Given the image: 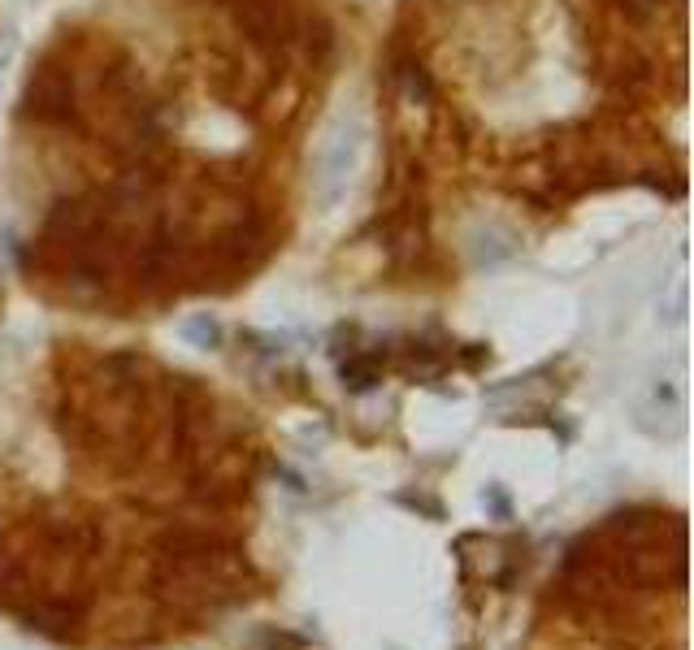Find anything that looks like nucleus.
I'll list each match as a JSON object with an SVG mask.
<instances>
[{
    "label": "nucleus",
    "mask_w": 694,
    "mask_h": 650,
    "mask_svg": "<svg viewBox=\"0 0 694 650\" xmlns=\"http://www.w3.org/2000/svg\"><path fill=\"white\" fill-rule=\"evenodd\" d=\"M360 157H364V126L356 117H344L326 143H322V157H318V200L331 209L339 204L360 170Z\"/></svg>",
    "instance_id": "nucleus-1"
},
{
    "label": "nucleus",
    "mask_w": 694,
    "mask_h": 650,
    "mask_svg": "<svg viewBox=\"0 0 694 650\" xmlns=\"http://www.w3.org/2000/svg\"><path fill=\"white\" fill-rule=\"evenodd\" d=\"M183 338H187L191 347L213 351V347H222V322H218V317H209V313H196V317H187V322H183Z\"/></svg>",
    "instance_id": "nucleus-4"
},
{
    "label": "nucleus",
    "mask_w": 694,
    "mask_h": 650,
    "mask_svg": "<svg viewBox=\"0 0 694 650\" xmlns=\"http://www.w3.org/2000/svg\"><path fill=\"white\" fill-rule=\"evenodd\" d=\"M391 78H395V87H399V96L408 104H430L434 100V78H430V70L417 57H399L395 70H391Z\"/></svg>",
    "instance_id": "nucleus-3"
},
{
    "label": "nucleus",
    "mask_w": 694,
    "mask_h": 650,
    "mask_svg": "<svg viewBox=\"0 0 694 650\" xmlns=\"http://www.w3.org/2000/svg\"><path fill=\"white\" fill-rule=\"evenodd\" d=\"M26 113L44 126H74L78 122V104H74V87L61 74H39L26 91Z\"/></svg>",
    "instance_id": "nucleus-2"
},
{
    "label": "nucleus",
    "mask_w": 694,
    "mask_h": 650,
    "mask_svg": "<svg viewBox=\"0 0 694 650\" xmlns=\"http://www.w3.org/2000/svg\"><path fill=\"white\" fill-rule=\"evenodd\" d=\"M373 382H377V373H373L369 360H347L344 364V386H351V390H369Z\"/></svg>",
    "instance_id": "nucleus-5"
}]
</instances>
